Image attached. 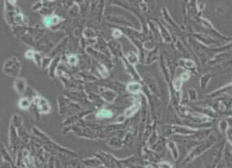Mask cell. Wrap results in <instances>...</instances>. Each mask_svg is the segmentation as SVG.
<instances>
[{
	"mask_svg": "<svg viewBox=\"0 0 232 168\" xmlns=\"http://www.w3.org/2000/svg\"><path fill=\"white\" fill-rule=\"evenodd\" d=\"M24 88H25V82L24 80L22 79H18L16 80L15 82V89L18 93H22L24 92Z\"/></svg>",
	"mask_w": 232,
	"mask_h": 168,
	"instance_id": "6da1fadb",
	"label": "cell"
},
{
	"mask_svg": "<svg viewBox=\"0 0 232 168\" xmlns=\"http://www.w3.org/2000/svg\"><path fill=\"white\" fill-rule=\"evenodd\" d=\"M38 107H39L41 112H44V113H47L50 110V106L47 103V101L44 99H40L38 102Z\"/></svg>",
	"mask_w": 232,
	"mask_h": 168,
	"instance_id": "7a4b0ae2",
	"label": "cell"
},
{
	"mask_svg": "<svg viewBox=\"0 0 232 168\" xmlns=\"http://www.w3.org/2000/svg\"><path fill=\"white\" fill-rule=\"evenodd\" d=\"M58 21H59V18L56 16H47V17L45 18V24H46V25H47V26H50L52 24H57Z\"/></svg>",
	"mask_w": 232,
	"mask_h": 168,
	"instance_id": "3957f363",
	"label": "cell"
},
{
	"mask_svg": "<svg viewBox=\"0 0 232 168\" xmlns=\"http://www.w3.org/2000/svg\"><path fill=\"white\" fill-rule=\"evenodd\" d=\"M112 115V112L110 110H107V109H102L97 113V117H99V118H111Z\"/></svg>",
	"mask_w": 232,
	"mask_h": 168,
	"instance_id": "277c9868",
	"label": "cell"
},
{
	"mask_svg": "<svg viewBox=\"0 0 232 168\" xmlns=\"http://www.w3.org/2000/svg\"><path fill=\"white\" fill-rule=\"evenodd\" d=\"M141 89V85L138 84V83H131L128 85V90L131 92H138L139 90Z\"/></svg>",
	"mask_w": 232,
	"mask_h": 168,
	"instance_id": "5b68a950",
	"label": "cell"
},
{
	"mask_svg": "<svg viewBox=\"0 0 232 168\" xmlns=\"http://www.w3.org/2000/svg\"><path fill=\"white\" fill-rule=\"evenodd\" d=\"M29 106H30V101L27 99H20V101H19V107L21 108V109H27V108H29Z\"/></svg>",
	"mask_w": 232,
	"mask_h": 168,
	"instance_id": "8992f818",
	"label": "cell"
},
{
	"mask_svg": "<svg viewBox=\"0 0 232 168\" xmlns=\"http://www.w3.org/2000/svg\"><path fill=\"white\" fill-rule=\"evenodd\" d=\"M169 147H170V149L171 150L173 156H174L175 158H177V156H178V150H177V147L176 145H175V144L172 143V142H170V143H169Z\"/></svg>",
	"mask_w": 232,
	"mask_h": 168,
	"instance_id": "52a82bcc",
	"label": "cell"
},
{
	"mask_svg": "<svg viewBox=\"0 0 232 168\" xmlns=\"http://www.w3.org/2000/svg\"><path fill=\"white\" fill-rule=\"evenodd\" d=\"M138 105H134V106H132V108H130V109H128L126 111H125V116L126 117H130V116H132L134 112L136 111L137 109H138Z\"/></svg>",
	"mask_w": 232,
	"mask_h": 168,
	"instance_id": "ba28073f",
	"label": "cell"
},
{
	"mask_svg": "<svg viewBox=\"0 0 232 168\" xmlns=\"http://www.w3.org/2000/svg\"><path fill=\"white\" fill-rule=\"evenodd\" d=\"M227 128H228V124L225 120H222L220 122V125H219V129L222 131V132H225L227 130Z\"/></svg>",
	"mask_w": 232,
	"mask_h": 168,
	"instance_id": "9c48e42d",
	"label": "cell"
},
{
	"mask_svg": "<svg viewBox=\"0 0 232 168\" xmlns=\"http://www.w3.org/2000/svg\"><path fill=\"white\" fill-rule=\"evenodd\" d=\"M159 165H160V168H171V165L169 163H165V162L160 163Z\"/></svg>",
	"mask_w": 232,
	"mask_h": 168,
	"instance_id": "30bf717a",
	"label": "cell"
},
{
	"mask_svg": "<svg viewBox=\"0 0 232 168\" xmlns=\"http://www.w3.org/2000/svg\"><path fill=\"white\" fill-rule=\"evenodd\" d=\"M69 63L71 64H75L77 63V58L75 56H71L69 58Z\"/></svg>",
	"mask_w": 232,
	"mask_h": 168,
	"instance_id": "8fae6325",
	"label": "cell"
},
{
	"mask_svg": "<svg viewBox=\"0 0 232 168\" xmlns=\"http://www.w3.org/2000/svg\"><path fill=\"white\" fill-rule=\"evenodd\" d=\"M174 86H175L176 89H180L181 86V81L180 80H175V81H174Z\"/></svg>",
	"mask_w": 232,
	"mask_h": 168,
	"instance_id": "7c38bea8",
	"label": "cell"
},
{
	"mask_svg": "<svg viewBox=\"0 0 232 168\" xmlns=\"http://www.w3.org/2000/svg\"><path fill=\"white\" fill-rule=\"evenodd\" d=\"M189 78H190V75H189L188 73H183V74L181 75V80H188Z\"/></svg>",
	"mask_w": 232,
	"mask_h": 168,
	"instance_id": "4fadbf2b",
	"label": "cell"
},
{
	"mask_svg": "<svg viewBox=\"0 0 232 168\" xmlns=\"http://www.w3.org/2000/svg\"><path fill=\"white\" fill-rule=\"evenodd\" d=\"M131 56H133V54H130V55H129L128 57H129V58H131ZM136 59H137L136 56L134 55V57H133V58H132V59H130V62H131L132 64H135V63H136V61H135Z\"/></svg>",
	"mask_w": 232,
	"mask_h": 168,
	"instance_id": "5bb4252c",
	"label": "cell"
},
{
	"mask_svg": "<svg viewBox=\"0 0 232 168\" xmlns=\"http://www.w3.org/2000/svg\"><path fill=\"white\" fill-rule=\"evenodd\" d=\"M113 35H114V36H116V37H118V36H120L121 33L119 31H116V32L113 33Z\"/></svg>",
	"mask_w": 232,
	"mask_h": 168,
	"instance_id": "9a60e30c",
	"label": "cell"
}]
</instances>
